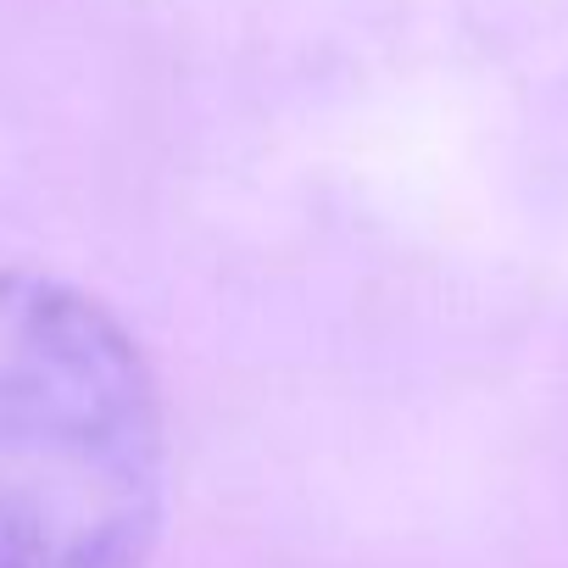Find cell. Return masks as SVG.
Returning a JSON list of instances; mask_svg holds the SVG:
<instances>
[{
    "label": "cell",
    "mask_w": 568,
    "mask_h": 568,
    "mask_svg": "<svg viewBox=\"0 0 568 568\" xmlns=\"http://www.w3.org/2000/svg\"><path fill=\"white\" fill-rule=\"evenodd\" d=\"M168 490L129 329L45 273H0V568H140Z\"/></svg>",
    "instance_id": "6da1fadb"
}]
</instances>
